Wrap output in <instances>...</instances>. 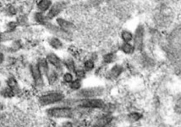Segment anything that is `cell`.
Returning <instances> with one entry per match:
<instances>
[{
  "instance_id": "obj_8",
  "label": "cell",
  "mask_w": 181,
  "mask_h": 127,
  "mask_svg": "<svg viewBox=\"0 0 181 127\" xmlns=\"http://www.w3.org/2000/svg\"><path fill=\"white\" fill-rule=\"evenodd\" d=\"M31 72H32V77H33V79H34V82H35V84L37 87H43V74L41 73L38 66L37 65H32L31 67Z\"/></svg>"
},
{
  "instance_id": "obj_34",
  "label": "cell",
  "mask_w": 181,
  "mask_h": 127,
  "mask_svg": "<svg viewBox=\"0 0 181 127\" xmlns=\"http://www.w3.org/2000/svg\"><path fill=\"white\" fill-rule=\"evenodd\" d=\"M4 61V55L2 53H0V63H2Z\"/></svg>"
},
{
  "instance_id": "obj_13",
  "label": "cell",
  "mask_w": 181,
  "mask_h": 127,
  "mask_svg": "<svg viewBox=\"0 0 181 127\" xmlns=\"http://www.w3.org/2000/svg\"><path fill=\"white\" fill-rule=\"evenodd\" d=\"M15 37V33L14 31H5L3 33H0V42H4L7 41L14 39Z\"/></svg>"
},
{
  "instance_id": "obj_12",
  "label": "cell",
  "mask_w": 181,
  "mask_h": 127,
  "mask_svg": "<svg viewBox=\"0 0 181 127\" xmlns=\"http://www.w3.org/2000/svg\"><path fill=\"white\" fill-rule=\"evenodd\" d=\"M52 1L51 0H39L36 4L37 10L43 13H46L47 11L49 9V8L52 5Z\"/></svg>"
},
{
  "instance_id": "obj_14",
  "label": "cell",
  "mask_w": 181,
  "mask_h": 127,
  "mask_svg": "<svg viewBox=\"0 0 181 127\" xmlns=\"http://www.w3.org/2000/svg\"><path fill=\"white\" fill-rule=\"evenodd\" d=\"M37 66L39 67V70L41 72V73L47 75V72L49 70V67H48V65H47V61L45 60V59H40Z\"/></svg>"
},
{
  "instance_id": "obj_7",
  "label": "cell",
  "mask_w": 181,
  "mask_h": 127,
  "mask_svg": "<svg viewBox=\"0 0 181 127\" xmlns=\"http://www.w3.org/2000/svg\"><path fill=\"white\" fill-rule=\"evenodd\" d=\"M144 34H145V29L142 25H139L136 28L135 32V37H133L134 42H135V48L141 50L143 45V40H144Z\"/></svg>"
},
{
  "instance_id": "obj_31",
  "label": "cell",
  "mask_w": 181,
  "mask_h": 127,
  "mask_svg": "<svg viewBox=\"0 0 181 127\" xmlns=\"http://www.w3.org/2000/svg\"><path fill=\"white\" fill-rule=\"evenodd\" d=\"M21 48V42L20 41H14L13 44H12V47H11V50L12 51H17V50H19Z\"/></svg>"
},
{
  "instance_id": "obj_1",
  "label": "cell",
  "mask_w": 181,
  "mask_h": 127,
  "mask_svg": "<svg viewBox=\"0 0 181 127\" xmlns=\"http://www.w3.org/2000/svg\"><path fill=\"white\" fill-rule=\"evenodd\" d=\"M76 104L81 108L85 109H103L104 102L102 99H93V98H85L81 99L76 103Z\"/></svg>"
},
{
  "instance_id": "obj_26",
  "label": "cell",
  "mask_w": 181,
  "mask_h": 127,
  "mask_svg": "<svg viewBox=\"0 0 181 127\" xmlns=\"http://www.w3.org/2000/svg\"><path fill=\"white\" fill-rule=\"evenodd\" d=\"M17 25H18L17 22H14V21L9 22V23L7 25V30L8 31H14V30H15V29H16V27H17Z\"/></svg>"
},
{
  "instance_id": "obj_32",
  "label": "cell",
  "mask_w": 181,
  "mask_h": 127,
  "mask_svg": "<svg viewBox=\"0 0 181 127\" xmlns=\"http://www.w3.org/2000/svg\"><path fill=\"white\" fill-rule=\"evenodd\" d=\"M113 60H114V55L113 54H107V56L104 57V62L107 63H109Z\"/></svg>"
},
{
  "instance_id": "obj_27",
  "label": "cell",
  "mask_w": 181,
  "mask_h": 127,
  "mask_svg": "<svg viewBox=\"0 0 181 127\" xmlns=\"http://www.w3.org/2000/svg\"><path fill=\"white\" fill-rule=\"evenodd\" d=\"M85 70H87V71L92 70L93 68H94V62H93L92 61H91V60L86 61V62H85Z\"/></svg>"
},
{
  "instance_id": "obj_24",
  "label": "cell",
  "mask_w": 181,
  "mask_h": 127,
  "mask_svg": "<svg viewBox=\"0 0 181 127\" xmlns=\"http://www.w3.org/2000/svg\"><path fill=\"white\" fill-rule=\"evenodd\" d=\"M81 87V79H76L75 81H72L70 83V88L74 90H78Z\"/></svg>"
},
{
  "instance_id": "obj_29",
  "label": "cell",
  "mask_w": 181,
  "mask_h": 127,
  "mask_svg": "<svg viewBox=\"0 0 181 127\" xmlns=\"http://www.w3.org/2000/svg\"><path fill=\"white\" fill-rule=\"evenodd\" d=\"M7 13L9 15H11V16H13V15H15V14H17V9H16V8L14 7V6L11 5V6L8 8Z\"/></svg>"
},
{
  "instance_id": "obj_33",
  "label": "cell",
  "mask_w": 181,
  "mask_h": 127,
  "mask_svg": "<svg viewBox=\"0 0 181 127\" xmlns=\"http://www.w3.org/2000/svg\"><path fill=\"white\" fill-rule=\"evenodd\" d=\"M6 49H7V48H6L5 46H3V45H1V44H0V52H2V51H5Z\"/></svg>"
},
{
  "instance_id": "obj_15",
  "label": "cell",
  "mask_w": 181,
  "mask_h": 127,
  "mask_svg": "<svg viewBox=\"0 0 181 127\" xmlns=\"http://www.w3.org/2000/svg\"><path fill=\"white\" fill-rule=\"evenodd\" d=\"M48 42H49L50 46H52L53 48H54V49H61L63 47V43L60 41V39L58 38V37H52V38H50Z\"/></svg>"
},
{
  "instance_id": "obj_17",
  "label": "cell",
  "mask_w": 181,
  "mask_h": 127,
  "mask_svg": "<svg viewBox=\"0 0 181 127\" xmlns=\"http://www.w3.org/2000/svg\"><path fill=\"white\" fill-rule=\"evenodd\" d=\"M8 86H9V88H10L11 89L13 90V92H14V93L19 91L18 83L14 78H9V80H8Z\"/></svg>"
},
{
  "instance_id": "obj_9",
  "label": "cell",
  "mask_w": 181,
  "mask_h": 127,
  "mask_svg": "<svg viewBox=\"0 0 181 127\" xmlns=\"http://www.w3.org/2000/svg\"><path fill=\"white\" fill-rule=\"evenodd\" d=\"M47 61L49 63L52 64L58 72H62V70H63L62 62H61L60 58L58 57L57 55H55L53 53H50V54L47 55Z\"/></svg>"
},
{
  "instance_id": "obj_10",
  "label": "cell",
  "mask_w": 181,
  "mask_h": 127,
  "mask_svg": "<svg viewBox=\"0 0 181 127\" xmlns=\"http://www.w3.org/2000/svg\"><path fill=\"white\" fill-rule=\"evenodd\" d=\"M56 22H57V25L60 28H62L64 30H66V31L71 32L75 28V25L73 23H71L70 21H69L67 19H63V18H57Z\"/></svg>"
},
{
  "instance_id": "obj_18",
  "label": "cell",
  "mask_w": 181,
  "mask_h": 127,
  "mask_svg": "<svg viewBox=\"0 0 181 127\" xmlns=\"http://www.w3.org/2000/svg\"><path fill=\"white\" fill-rule=\"evenodd\" d=\"M47 80H48V82H49L50 84H53V83H55L56 80H57V78H58L57 72H56L54 70H52V71L48 70L47 73Z\"/></svg>"
},
{
  "instance_id": "obj_21",
  "label": "cell",
  "mask_w": 181,
  "mask_h": 127,
  "mask_svg": "<svg viewBox=\"0 0 181 127\" xmlns=\"http://www.w3.org/2000/svg\"><path fill=\"white\" fill-rule=\"evenodd\" d=\"M64 65L66 66L68 70L70 71V72H75V65L72 58H66V59L64 60Z\"/></svg>"
},
{
  "instance_id": "obj_6",
  "label": "cell",
  "mask_w": 181,
  "mask_h": 127,
  "mask_svg": "<svg viewBox=\"0 0 181 127\" xmlns=\"http://www.w3.org/2000/svg\"><path fill=\"white\" fill-rule=\"evenodd\" d=\"M65 7H66V4L63 1L57 2L55 4H52L49 9L47 10V13L46 14L47 17L48 19H53L54 18L57 17L62 11H64Z\"/></svg>"
},
{
  "instance_id": "obj_3",
  "label": "cell",
  "mask_w": 181,
  "mask_h": 127,
  "mask_svg": "<svg viewBox=\"0 0 181 127\" xmlns=\"http://www.w3.org/2000/svg\"><path fill=\"white\" fill-rule=\"evenodd\" d=\"M64 98V95L63 93L58 92L50 93L45 95H43L39 99L40 104L43 106L49 105V104H53L55 103H58L63 100Z\"/></svg>"
},
{
  "instance_id": "obj_19",
  "label": "cell",
  "mask_w": 181,
  "mask_h": 127,
  "mask_svg": "<svg viewBox=\"0 0 181 127\" xmlns=\"http://www.w3.org/2000/svg\"><path fill=\"white\" fill-rule=\"evenodd\" d=\"M121 37L124 41V42H130L133 40V35L131 32H130L129 30H123L122 34H121Z\"/></svg>"
},
{
  "instance_id": "obj_16",
  "label": "cell",
  "mask_w": 181,
  "mask_h": 127,
  "mask_svg": "<svg viewBox=\"0 0 181 127\" xmlns=\"http://www.w3.org/2000/svg\"><path fill=\"white\" fill-rule=\"evenodd\" d=\"M123 72V67L121 65H115L110 71V77L112 78H117Z\"/></svg>"
},
{
  "instance_id": "obj_11",
  "label": "cell",
  "mask_w": 181,
  "mask_h": 127,
  "mask_svg": "<svg viewBox=\"0 0 181 127\" xmlns=\"http://www.w3.org/2000/svg\"><path fill=\"white\" fill-rule=\"evenodd\" d=\"M33 19L37 24L42 25H45L48 22V19L47 17V15L45 14V13H43V12H40V11H37L36 12L34 15H33Z\"/></svg>"
},
{
  "instance_id": "obj_2",
  "label": "cell",
  "mask_w": 181,
  "mask_h": 127,
  "mask_svg": "<svg viewBox=\"0 0 181 127\" xmlns=\"http://www.w3.org/2000/svg\"><path fill=\"white\" fill-rule=\"evenodd\" d=\"M48 115L54 118H72L74 115V110L69 107L62 108H52L47 111Z\"/></svg>"
},
{
  "instance_id": "obj_30",
  "label": "cell",
  "mask_w": 181,
  "mask_h": 127,
  "mask_svg": "<svg viewBox=\"0 0 181 127\" xmlns=\"http://www.w3.org/2000/svg\"><path fill=\"white\" fill-rule=\"evenodd\" d=\"M64 82L70 83H71V82L73 81V76H72V74L70 73V72H67V73H65V74L64 75Z\"/></svg>"
},
{
  "instance_id": "obj_22",
  "label": "cell",
  "mask_w": 181,
  "mask_h": 127,
  "mask_svg": "<svg viewBox=\"0 0 181 127\" xmlns=\"http://www.w3.org/2000/svg\"><path fill=\"white\" fill-rule=\"evenodd\" d=\"M122 50H123V51L124 53H126V54H131L133 51H134V50H135V47L130 45V42H124L123 44V46H122Z\"/></svg>"
},
{
  "instance_id": "obj_28",
  "label": "cell",
  "mask_w": 181,
  "mask_h": 127,
  "mask_svg": "<svg viewBox=\"0 0 181 127\" xmlns=\"http://www.w3.org/2000/svg\"><path fill=\"white\" fill-rule=\"evenodd\" d=\"M75 74H76V77L79 78V79H81L85 77V72L83 69H77V70H75Z\"/></svg>"
},
{
  "instance_id": "obj_23",
  "label": "cell",
  "mask_w": 181,
  "mask_h": 127,
  "mask_svg": "<svg viewBox=\"0 0 181 127\" xmlns=\"http://www.w3.org/2000/svg\"><path fill=\"white\" fill-rule=\"evenodd\" d=\"M141 117V114L137 113V112H133V113H131L130 115H129V120H130V121L135 122V121H137V120H140Z\"/></svg>"
},
{
  "instance_id": "obj_25",
  "label": "cell",
  "mask_w": 181,
  "mask_h": 127,
  "mask_svg": "<svg viewBox=\"0 0 181 127\" xmlns=\"http://www.w3.org/2000/svg\"><path fill=\"white\" fill-rule=\"evenodd\" d=\"M2 94L4 97H8V98H11V97H13L14 95V93L13 92V90L11 89L10 88H4V90L2 91Z\"/></svg>"
},
{
  "instance_id": "obj_5",
  "label": "cell",
  "mask_w": 181,
  "mask_h": 127,
  "mask_svg": "<svg viewBox=\"0 0 181 127\" xmlns=\"http://www.w3.org/2000/svg\"><path fill=\"white\" fill-rule=\"evenodd\" d=\"M104 91V88L101 87H96V88H84L78 92L77 95L80 98H96L97 96L102 95Z\"/></svg>"
},
{
  "instance_id": "obj_20",
  "label": "cell",
  "mask_w": 181,
  "mask_h": 127,
  "mask_svg": "<svg viewBox=\"0 0 181 127\" xmlns=\"http://www.w3.org/2000/svg\"><path fill=\"white\" fill-rule=\"evenodd\" d=\"M111 120H112V117L109 116V115L108 116L103 117V118H101L96 123V126H105L107 124L110 123Z\"/></svg>"
},
{
  "instance_id": "obj_4",
  "label": "cell",
  "mask_w": 181,
  "mask_h": 127,
  "mask_svg": "<svg viewBox=\"0 0 181 127\" xmlns=\"http://www.w3.org/2000/svg\"><path fill=\"white\" fill-rule=\"evenodd\" d=\"M44 26H46V28L51 33H53V35H56V37H58V38H62V39L69 41V40H70L71 37H72L71 32L64 30H63L62 28H60L58 25H53V24H51L49 22H47Z\"/></svg>"
}]
</instances>
